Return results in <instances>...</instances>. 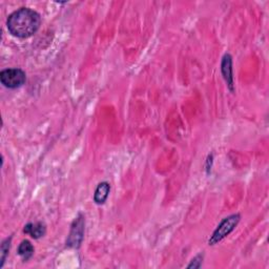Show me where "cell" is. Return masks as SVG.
Here are the masks:
<instances>
[{
	"mask_svg": "<svg viewBox=\"0 0 269 269\" xmlns=\"http://www.w3.org/2000/svg\"><path fill=\"white\" fill-rule=\"evenodd\" d=\"M240 219L241 216L239 214L231 215L225 218L221 222V224L217 227V230L215 231L213 235H211V238L208 241L209 245H216L217 243L221 242L224 238H226L227 235L234 230L235 226L238 225V223L240 222Z\"/></svg>",
	"mask_w": 269,
	"mask_h": 269,
	"instance_id": "2",
	"label": "cell"
},
{
	"mask_svg": "<svg viewBox=\"0 0 269 269\" xmlns=\"http://www.w3.org/2000/svg\"><path fill=\"white\" fill-rule=\"evenodd\" d=\"M111 192V185L108 182H102L97 186L95 194H94V201L96 204L102 205L108 200L109 194Z\"/></svg>",
	"mask_w": 269,
	"mask_h": 269,
	"instance_id": "7",
	"label": "cell"
},
{
	"mask_svg": "<svg viewBox=\"0 0 269 269\" xmlns=\"http://www.w3.org/2000/svg\"><path fill=\"white\" fill-rule=\"evenodd\" d=\"M10 246H11V238L4 240L3 243H2V245H1V265H0V267H2L4 262H5L6 256L10 251Z\"/></svg>",
	"mask_w": 269,
	"mask_h": 269,
	"instance_id": "9",
	"label": "cell"
},
{
	"mask_svg": "<svg viewBox=\"0 0 269 269\" xmlns=\"http://www.w3.org/2000/svg\"><path fill=\"white\" fill-rule=\"evenodd\" d=\"M26 73L20 69H6L0 73V81L7 88H18L26 83Z\"/></svg>",
	"mask_w": 269,
	"mask_h": 269,
	"instance_id": "3",
	"label": "cell"
},
{
	"mask_svg": "<svg viewBox=\"0 0 269 269\" xmlns=\"http://www.w3.org/2000/svg\"><path fill=\"white\" fill-rule=\"evenodd\" d=\"M84 218L82 215H79L77 219L73 222L71 232L67 241V245L69 247L78 248L80 246L81 242L83 240L84 233Z\"/></svg>",
	"mask_w": 269,
	"mask_h": 269,
	"instance_id": "4",
	"label": "cell"
},
{
	"mask_svg": "<svg viewBox=\"0 0 269 269\" xmlns=\"http://www.w3.org/2000/svg\"><path fill=\"white\" fill-rule=\"evenodd\" d=\"M23 232L30 234L33 239H40L42 238L46 232V227L43 223H29L23 228Z\"/></svg>",
	"mask_w": 269,
	"mask_h": 269,
	"instance_id": "6",
	"label": "cell"
},
{
	"mask_svg": "<svg viewBox=\"0 0 269 269\" xmlns=\"http://www.w3.org/2000/svg\"><path fill=\"white\" fill-rule=\"evenodd\" d=\"M18 255L22 258L23 261L30 260L34 255V246L28 240L22 241L18 247Z\"/></svg>",
	"mask_w": 269,
	"mask_h": 269,
	"instance_id": "8",
	"label": "cell"
},
{
	"mask_svg": "<svg viewBox=\"0 0 269 269\" xmlns=\"http://www.w3.org/2000/svg\"><path fill=\"white\" fill-rule=\"evenodd\" d=\"M221 70L223 77L226 81V83L230 87L231 92H233V76H232V58L230 54H225L222 64H221Z\"/></svg>",
	"mask_w": 269,
	"mask_h": 269,
	"instance_id": "5",
	"label": "cell"
},
{
	"mask_svg": "<svg viewBox=\"0 0 269 269\" xmlns=\"http://www.w3.org/2000/svg\"><path fill=\"white\" fill-rule=\"evenodd\" d=\"M41 26V16L36 11L29 7L12 13L6 20V27L14 37L26 39L30 38L39 30Z\"/></svg>",
	"mask_w": 269,
	"mask_h": 269,
	"instance_id": "1",
	"label": "cell"
},
{
	"mask_svg": "<svg viewBox=\"0 0 269 269\" xmlns=\"http://www.w3.org/2000/svg\"><path fill=\"white\" fill-rule=\"evenodd\" d=\"M202 264V259H201V256H198V257H195L192 261V263L187 266L189 268H199Z\"/></svg>",
	"mask_w": 269,
	"mask_h": 269,
	"instance_id": "10",
	"label": "cell"
}]
</instances>
